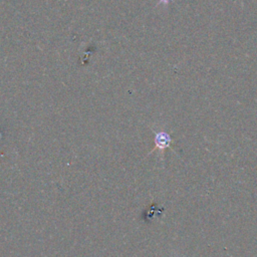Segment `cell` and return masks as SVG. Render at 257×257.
Masks as SVG:
<instances>
[{
    "label": "cell",
    "instance_id": "1",
    "mask_svg": "<svg viewBox=\"0 0 257 257\" xmlns=\"http://www.w3.org/2000/svg\"><path fill=\"white\" fill-rule=\"evenodd\" d=\"M154 134H155V141H154L155 142V147H154V149L149 154H152L154 151L158 150L160 152L161 158H163L164 157V151L167 148H171L172 149L173 139L165 131H157V132L154 131Z\"/></svg>",
    "mask_w": 257,
    "mask_h": 257
},
{
    "label": "cell",
    "instance_id": "2",
    "mask_svg": "<svg viewBox=\"0 0 257 257\" xmlns=\"http://www.w3.org/2000/svg\"><path fill=\"white\" fill-rule=\"evenodd\" d=\"M171 0H160V3H164V4H167L169 3Z\"/></svg>",
    "mask_w": 257,
    "mask_h": 257
}]
</instances>
